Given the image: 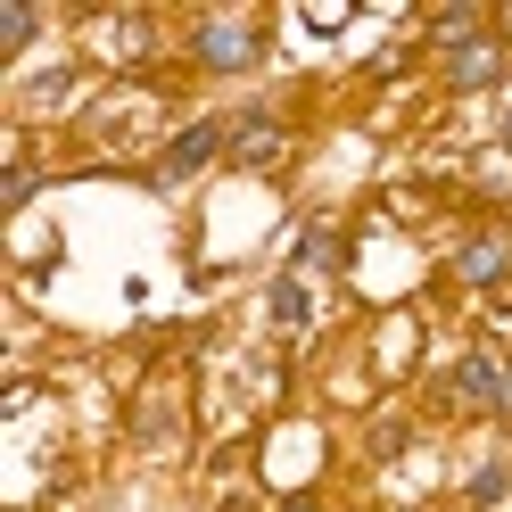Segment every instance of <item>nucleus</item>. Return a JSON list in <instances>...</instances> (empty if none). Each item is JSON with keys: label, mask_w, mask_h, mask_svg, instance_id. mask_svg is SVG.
<instances>
[{"label": "nucleus", "mask_w": 512, "mask_h": 512, "mask_svg": "<svg viewBox=\"0 0 512 512\" xmlns=\"http://www.w3.org/2000/svg\"><path fill=\"white\" fill-rule=\"evenodd\" d=\"M232 157H240V166H273V157H281V124L273 116H240L232 124Z\"/></svg>", "instance_id": "20e7f679"}, {"label": "nucleus", "mask_w": 512, "mask_h": 512, "mask_svg": "<svg viewBox=\"0 0 512 512\" xmlns=\"http://www.w3.org/2000/svg\"><path fill=\"white\" fill-rule=\"evenodd\" d=\"M215 149H232V141H223V124H190V133H174V149H166V166H157V174L182 182V174H199Z\"/></svg>", "instance_id": "7ed1b4c3"}, {"label": "nucleus", "mask_w": 512, "mask_h": 512, "mask_svg": "<svg viewBox=\"0 0 512 512\" xmlns=\"http://www.w3.org/2000/svg\"><path fill=\"white\" fill-rule=\"evenodd\" d=\"M281 512H314V496H290V504H281Z\"/></svg>", "instance_id": "9d476101"}, {"label": "nucleus", "mask_w": 512, "mask_h": 512, "mask_svg": "<svg viewBox=\"0 0 512 512\" xmlns=\"http://www.w3.org/2000/svg\"><path fill=\"white\" fill-rule=\"evenodd\" d=\"M504 413H512V389H504Z\"/></svg>", "instance_id": "f8f14e48"}, {"label": "nucleus", "mask_w": 512, "mask_h": 512, "mask_svg": "<svg viewBox=\"0 0 512 512\" xmlns=\"http://www.w3.org/2000/svg\"><path fill=\"white\" fill-rule=\"evenodd\" d=\"M256 50H265V42H256V25H232V17L199 25V58L223 67V75H232V67H256Z\"/></svg>", "instance_id": "f03ea898"}, {"label": "nucleus", "mask_w": 512, "mask_h": 512, "mask_svg": "<svg viewBox=\"0 0 512 512\" xmlns=\"http://www.w3.org/2000/svg\"><path fill=\"white\" fill-rule=\"evenodd\" d=\"M504 389H512V372H504L496 356H463V364H455V405L496 413V405H504Z\"/></svg>", "instance_id": "f257e3e1"}, {"label": "nucleus", "mask_w": 512, "mask_h": 512, "mask_svg": "<svg viewBox=\"0 0 512 512\" xmlns=\"http://www.w3.org/2000/svg\"><path fill=\"white\" fill-rule=\"evenodd\" d=\"M496 496H512V471L504 463H488V471L471 479V504H496Z\"/></svg>", "instance_id": "1a4fd4ad"}, {"label": "nucleus", "mask_w": 512, "mask_h": 512, "mask_svg": "<svg viewBox=\"0 0 512 512\" xmlns=\"http://www.w3.org/2000/svg\"><path fill=\"white\" fill-rule=\"evenodd\" d=\"M273 323H281V331L306 323V290H298V281H273Z\"/></svg>", "instance_id": "0eeeda50"}, {"label": "nucleus", "mask_w": 512, "mask_h": 512, "mask_svg": "<svg viewBox=\"0 0 512 512\" xmlns=\"http://www.w3.org/2000/svg\"><path fill=\"white\" fill-rule=\"evenodd\" d=\"M496 67H504V58H496V42H463V50H446V75H455L463 91L496 83Z\"/></svg>", "instance_id": "39448f33"}, {"label": "nucleus", "mask_w": 512, "mask_h": 512, "mask_svg": "<svg viewBox=\"0 0 512 512\" xmlns=\"http://www.w3.org/2000/svg\"><path fill=\"white\" fill-rule=\"evenodd\" d=\"M504 141H512V116H504Z\"/></svg>", "instance_id": "9b49d317"}, {"label": "nucleus", "mask_w": 512, "mask_h": 512, "mask_svg": "<svg viewBox=\"0 0 512 512\" xmlns=\"http://www.w3.org/2000/svg\"><path fill=\"white\" fill-rule=\"evenodd\" d=\"M25 42H34V9L9 0V9H0V50H25Z\"/></svg>", "instance_id": "6e6552de"}, {"label": "nucleus", "mask_w": 512, "mask_h": 512, "mask_svg": "<svg viewBox=\"0 0 512 512\" xmlns=\"http://www.w3.org/2000/svg\"><path fill=\"white\" fill-rule=\"evenodd\" d=\"M504 265H512V248H504V240H471V248L455 256V273L471 281V290H488V281H504Z\"/></svg>", "instance_id": "423d86ee"}]
</instances>
